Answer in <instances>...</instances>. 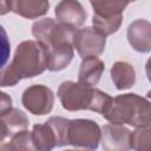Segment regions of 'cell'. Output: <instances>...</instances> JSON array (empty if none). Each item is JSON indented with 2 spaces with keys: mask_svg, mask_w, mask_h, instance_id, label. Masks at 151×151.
<instances>
[{
  "mask_svg": "<svg viewBox=\"0 0 151 151\" xmlns=\"http://www.w3.org/2000/svg\"><path fill=\"white\" fill-rule=\"evenodd\" d=\"M47 68L44 45L34 40L20 42L8 66L0 70V86H14L20 80L41 74Z\"/></svg>",
  "mask_w": 151,
  "mask_h": 151,
  "instance_id": "cell-1",
  "label": "cell"
},
{
  "mask_svg": "<svg viewBox=\"0 0 151 151\" xmlns=\"http://www.w3.org/2000/svg\"><path fill=\"white\" fill-rule=\"evenodd\" d=\"M150 103L136 93L119 94L112 99L103 117L112 124H127L133 127L150 126Z\"/></svg>",
  "mask_w": 151,
  "mask_h": 151,
  "instance_id": "cell-2",
  "label": "cell"
},
{
  "mask_svg": "<svg viewBox=\"0 0 151 151\" xmlns=\"http://www.w3.org/2000/svg\"><path fill=\"white\" fill-rule=\"evenodd\" d=\"M76 29V27L54 21L52 18H44L33 24L32 34L46 50H53L72 44Z\"/></svg>",
  "mask_w": 151,
  "mask_h": 151,
  "instance_id": "cell-3",
  "label": "cell"
},
{
  "mask_svg": "<svg viewBox=\"0 0 151 151\" xmlns=\"http://www.w3.org/2000/svg\"><path fill=\"white\" fill-rule=\"evenodd\" d=\"M101 138L99 125L90 119L68 120L67 143L77 149L94 150L98 147Z\"/></svg>",
  "mask_w": 151,
  "mask_h": 151,
  "instance_id": "cell-4",
  "label": "cell"
},
{
  "mask_svg": "<svg viewBox=\"0 0 151 151\" xmlns=\"http://www.w3.org/2000/svg\"><path fill=\"white\" fill-rule=\"evenodd\" d=\"M94 96V88L92 86L83 85L71 80L64 81L58 88V98L63 107L67 111L90 110Z\"/></svg>",
  "mask_w": 151,
  "mask_h": 151,
  "instance_id": "cell-5",
  "label": "cell"
},
{
  "mask_svg": "<svg viewBox=\"0 0 151 151\" xmlns=\"http://www.w3.org/2000/svg\"><path fill=\"white\" fill-rule=\"evenodd\" d=\"M21 101L28 112L35 116H44L51 112L54 103V96L51 88L38 84L32 85L24 91Z\"/></svg>",
  "mask_w": 151,
  "mask_h": 151,
  "instance_id": "cell-6",
  "label": "cell"
},
{
  "mask_svg": "<svg viewBox=\"0 0 151 151\" xmlns=\"http://www.w3.org/2000/svg\"><path fill=\"white\" fill-rule=\"evenodd\" d=\"M106 37L98 33L93 27H85L76 29L72 45L84 59L90 55H99L104 52Z\"/></svg>",
  "mask_w": 151,
  "mask_h": 151,
  "instance_id": "cell-7",
  "label": "cell"
},
{
  "mask_svg": "<svg viewBox=\"0 0 151 151\" xmlns=\"http://www.w3.org/2000/svg\"><path fill=\"white\" fill-rule=\"evenodd\" d=\"M131 131L127 127H124L119 124H106L103 126L101 138L100 142L103 144L104 150L109 151H123L130 149L129 140H130Z\"/></svg>",
  "mask_w": 151,
  "mask_h": 151,
  "instance_id": "cell-8",
  "label": "cell"
},
{
  "mask_svg": "<svg viewBox=\"0 0 151 151\" xmlns=\"http://www.w3.org/2000/svg\"><path fill=\"white\" fill-rule=\"evenodd\" d=\"M54 13L60 22L76 28L83 26L87 18V12L78 0H61L55 6Z\"/></svg>",
  "mask_w": 151,
  "mask_h": 151,
  "instance_id": "cell-9",
  "label": "cell"
},
{
  "mask_svg": "<svg viewBox=\"0 0 151 151\" xmlns=\"http://www.w3.org/2000/svg\"><path fill=\"white\" fill-rule=\"evenodd\" d=\"M127 40L133 50L146 53L151 50V25L147 20L138 19L127 28Z\"/></svg>",
  "mask_w": 151,
  "mask_h": 151,
  "instance_id": "cell-10",
  "label": "cell"
},
{
  "mask_svg": "<svg viewBox=\"0 0 151 151\" xmlns=\"http://www.w3.org/2000/svg\"><path fill=\"white\" fill-rule=\"evenodd\" d=\"M11 12L26 18L35 19L48 12V0H8Z\"/></svg>",
  "mask_w": 151,
  "mask_h": 151,
  "instance_id": "cell-11",
  "label": "cell"
},
{
  "mask_svg": "<svg viewBox=\"0 0 151 151\" xmlns=\"http://www.w3.org/2000/svg\"><path fill=\"white\" fill-rule=\"evenodd\" d=\"M105 70L104 63L97 55H90L83 59L78 74V83L87 86H96Z\"/></svg>",
  "mask_w": 151,
  "mask_h": 151,
  "instance_id": "cell-12",
  "label": "cell"
},
{
  "mask_svg": "<svg viewBox=\"0 0 151 151\" xmlns=\"http://www.w3.org/2000/svg\"><path fill=\"white\" fill-rule=\"evenodd\" d=\"M34 150H52L58 146V137L52 125L46 122L45 124H35L31 132Z\"/></svg>",
  "mask_w": 151,
  "mask_h": 151,
  "instance_id": "cell-13",
  "label": "cell"
},
{
  "mask_svg": "<svg viewBox=\"0 0 151 151\" xmlns=\"http://www.w3.org/2000/svg\"><path fill=\"white\" fill-rule=\"evenodd\" d=\"M111 79L119 91L131 88L136 81L133 66L126 61H116L111 67Z\"/></svg>",
  "mask_w": 151,
  "mask_h": 151,
  "instance_id": "cell-14",
  "label": "cell"
},
{
  "mask_svg": "<svg viewBox=\"0 0 151 151\" xmlns=\"http://www.w3.org/2000/svg\"><path fill=\"white\" fill-rule=\"evenodd\" d=\"M0 120L7 132V137H12L14 133L27 129L29 120L26 117V114L19 110L11 107L2 114H0Z\"/></svg>",
  "mask_w": 151,
  "mask_h": 151,
  "instance_id": "cell-15",
  "label": "cell"
},
{
  "mask_svg": "<svg viewBox=\"0 0 151 151\" xmlns=\"http://www.w3.org/2000/svg\"><path fill=\"white\" fill-rule=\"evenodd\" d=\"M93 7L94 14L99 17H112L123 14L129 5V0H88Z\"/></svg>",
  "mask_w": 151,
  "mask_h": 151,
  "instance_id": "cell-16",
  "label": "cell"
},
{
  "mask_svg": "<svg viewBox=\"0 0 151 151\" xmlns=\"http://www.w3.org/2000/svg\"><path fill=\"white\" fill-rule=\"evenodd\" d=\"M122 21H123V14H117L112 17H99L94 14L92 19L93 28L104 37H107L117 32L122 25Z\"/></svg>",
  "mask_w": 151,
  "mask_h": 151,
  "instance_id": "cell-17",
  "label": "cell"
},
{
  "mask_svg": "<svg viewBox=\"0 0 151 151\" xmlns=\"http://www.w3.org/2000/svg\"><path fill=\"white\" fill-rule=\"evenodd\" d=\"M129 145H130V149H133L137 151H149L151 149L150 126L137 127L136 131L131 132Z\"/></svg>",
  "mask_w": 151,
  "mask_h": 151,
  "instance_id": "cell-18",
  "label": "cell"
},
{
  "mask_svg": "<svg viewBox=\"0 0 151 151\" xmlns=\"http://www.w3.org/2000/svg\"><path fill=\"white\" fill-rule=\"evenodd\" d=\"M34 150L33 143H32V137L31 132L25 130H21L12 136V139L8 144L1 145L0 150Z\"/></svg>",
  "mask_w": 151,
  "mask_h": 151,
  "instance_id": "cell-19",
  "label": "cell"
},
{
  "mask_svg": "<svg viewBox=\"0 0 151 151\" xmlns=\"http://www.w3.org/2000/svg\"><path fill=\"white\" fill-rule=\"evenodd\" d=\"M112 99L113 98L111 96H109L107 93H105V92H103L98 88H94V96H93V100H92L90 110L103 114L110 107V105L112 103Z\"/></svg>",
  "mask_w": 151,
  "mask_h": 151,
  "instance_id": "cell-20",
  "label": "cell"
},
{
  "mask_svg": "<svg viewBox=\"0 0 151 151\" xmlns=\"http://www.w3.org/2000/svg\"><path fill=\"white\" fill-rule=\"evenodd\" d=\"M11 53V44L5 28L0 25V70L6 65Z\"/></svg>",
  "mask_w": 151,
  "mask_h": 151,
  "instance_id": "cell-21",
  "label": "cell"
},
{
  "mask_svg": "<svg viewBox=\"0 0 151 151\" xmlns=\"http://www.w3.org/2000/svg\"><path fill=\"white\" fill-rule=\"evenodd\" d=\"M11 107H12V98L7 93L0 91V114L6 112Z\"/></svg>",
  "mask_w": 151,
  "mask_h": 151,
  "instance_id": "cell-22",
  "label": "cell"
},
{
  "mask_svg": "<svg viewBox=\"0 0 151 151\" xmlns=\"http://www.w3.org/2000/svg\"><path fill=\"white\" fill-rule=\"evenodd\" d=\"M9 2L8 0H0V15H5L9 12Z\"/></svg>",
  "mask_w": 151,
  "mask_h": 151,
  "instance_id": "cell-23",
  "label": "cell"
},
{
  "mask_svg": "<svg viewBox=\"0 0 151 151\" xmlns=\"http://www.w3.org/2000/svg\"><path fill=\"white\" fill-rule=\"evenodd\" d=\"M6 137H7V132H6L4 125H2V123H1V120H0V142H4V139H5Z\"/></svg>",
  "mask_w": 151,
  "mask_h": 151,
  "instance_id": "cell-24",
  "label": "cell"
},
{
  "mask_svg": "<svg viewBox=\"0 0 151 151\" xmlns=\"http://www.w3.org/2000/svg\"><path fill=\"white\" fill-rule=\"evenodd\" d=\"M129 1H136V0H129Z\"/></svg>",
  "mask_w": 151,
  "mask_h": 151,
  "instance_id": "cell-25",
  "label": "cell"
}]
</instances>
